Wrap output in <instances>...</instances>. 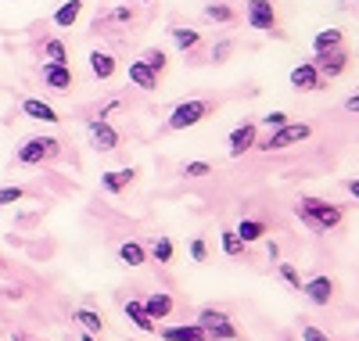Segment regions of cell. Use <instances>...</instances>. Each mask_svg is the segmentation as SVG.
Segmentation results:
<instances>
[{"label": "cell", "mask_w": 359, "mask_h": 341, "mask_svg": "<svg viewBox=\"0 0 359 341\" xmlns=\"http://www.w3.org/2000/svg\"><path fill=\"white\" fill-rule=\"evenodd\" d=\"M294 215L302 220V227H309L316 234H331L345 223V208L334 205V201H323V198H298Z\"/></svg>", "instance_id": "obj_1"}, {"label": "cell", "mask_w": 359, "mask_h": 341, "mask_svg": "<svg viewBox=\"0 0 359 341\" xmlns=\"http://www.w3.org/2000/svg\"><path fill=\"white\" fill-rule=\"evenodd\" d=\"M212 112H216V101H208V98H191V101H180V105L169 112V122H165V126H169L172 133H180V130H194L198 122H205Z\"/></svg>", "instance_id": "obj_2"}, {"label": "cell", "mask_w": 359, "mask_h": 341, "mask_svg": "<svg viewBox=\"0 0 359 341\" xmlns=\"http://www.w3.org/2000/svg\"><path fill=\"white\" fill-rule=\"evenodd\" d=\"M62 154V140L54 137H25L15 151V162L18 166H43V162H54Z\"/></svg>", "instance_id": "obj_3"}, {"label": "cell", "mask_w": 359, "mask_h": 341, "mask_svg": "<svg viewBox=\"0 0 359 341\" xmlns=\"http://www.w3.org/2000/svg\"><path fill=\"white\" fill-rule=\"evenodd\" d=\"M313 137V126L309 122H284L280 130H269L266 140H259L255 147L259 151H284V147H294V144H302Z\"/></svg>", "instance_id": "obj_4"}, {"label": "cell", "mask_w": 359, "mask_h": 341, "mask_svg": "<svg viewBox=\"0 0 359 341\" xmlns=\"http://www.w3.org/2000/svg\"><path fill=\"white\" fill-rule=\"evenodd\" d=\"M198 323L205 327L208 341H237L241 337L237 327H233V320H230V313H223V309H216V305H205L198 313Z\"/></svg>", "instance_id": "obj_5"}, {"label": "cell", "mask_w": 359, "mask_h": 341, "mask_svg": "<svg viewBox=\"0 0 359 341\" xmlns=\"http://www.w3.org/2000/svg\"><path fill=\"white\" fill-rule=\"evenodd\" d=\"M245 22L259 29V33H277V25H280L277 4L273 0H245Z\"/></svg>", "instance_id": "obj_6"}, {"label": "cell", "mask_w": 359, "mask_h": 341, "mask_svg": "<svg viewBox=\"0 0 359 341\" xmlns=\"http://www.w3.org/2000/svg\"><path fill=\"white\" fill-rule=\"evenodd\" d=\"M86 133H90V144H94L97 151H118V147H123V137H118L115 126L108 119H101V115L86 122Z\"/></svg>", "instance_id": "obj_7"}, {"label": "cell", "mask_w": 359, "mask_h": 341, "mask_svg": "<svg viewBox=\"0 0 359 341\" xmlns=\"http://www.w3.org/2000/svg\"><path fill=\"white\" fill-rule=\"evenodd\" d=\"M40 79H43V90H50V94H69V90L76 86V72L69 65H47L43 61Z\"/></svg>", "instance_id": "obj_8"}, {"label": "cell", "mask_w": 359, "mask_h": 341, "mask_svg": "<svg viewBox=\"0 0 359 341\" xmlns=\"http://www.w3.org/2000/svg\"><path fill=\"white\" fill-rule=\"evenodd\" d=\"M313 61H316V69H320V76H323L327 83H331V79H341V76L348 72V51H345V47L327 51V54H316Z\"/></svg>", "instance_id": "obj_9"}, {"label": "cell", "mask_w": 359, "mask_h": 341, "mask_svg": "<svg viewBox=\"0 0 359 341\" xmlns=\"http://www.w3.org/2000/svg\"><path fill=\"white\" fill-rule=\"evenodd\" d=\"M291 86H294V90H306V94H316V90L327 86V79L320 76L316 61H302V65L291 69Z\"/></svg>", "instance_id": "obj_10"}, {"label": "cell", "mask_w": 359, "mask_h": 341, "mask_svg": "<svg viewBox=\"0 0 359 341\" xmlns=\"http://www.w3.org/2000/svg\"><path fill=\"white\" fill-rule=\"evenodd\" d=\"M226 144H230V159H241L245 151H252L259 144V126H255V122H241V126L230 130Z\"/></svg>", "instance_id": "obj_11"}, {"label": "cell", "mask_w": 359, "mask_h": 341, "mask_svg": "<svg viewBox=\"0 0 359 341\" xmlns=\"http://www.w3.org/2000/svg\"><path fill=\"white\" fill-rule=\"evenodd\" d=\"M302 295H306L313 305H331V298H334V281H331V276H323V273H316V276H309V281L302 284Z\"/></svg>", "instance_id": "obj_12"}, {"label": "cell", "mask_w": 359, "mask_h": 341, "mask_svg": "<svg viewBox=\"0 0 359 341\" xmlns=\"http://www.w3.org/2000/svg\"><path fill=\"white\" fill-rule=\"evenodd\" d=\"M133 180H137V169H133V166H126V169H108V173H101V191L123 194Z\"/></svg>", "instance_id": "obj_13"}, {"label": "cell", "mask_w": 359, "mask_h": 341, "mask_svg": "<svg viewBox=\"0 0 359 341\" xmlns=\"http://www.w3.org/2000/svg\"><path fill=\"white\" fill-rule=\"evenodd\" d=\"M123 313H126V320L137 327V330H144V334H155L158 330V323L147 316V309H144V302L140 298H130L126 305H123Z\"/></svg>", "instance_id": "obj_14"}, {"label": "cell", "mask_w": 359, "mask_h": 341, "mask_svg": "<svg viewBox=\"0 0 359 341\" xmlns=\"http://www.w3.org/2000/svg\"><path fill=\"white\" fill-rule=\"evenodd\" d=\"M165 341H208V334H205V327L194 320V323H180V327H162L158 330Z\"/></svg>", "instance_id": "obj_15"}, {"label": "cell", "mask_w": 359, "mask_h": 341, "mask_svg": "<svg viewBox=\"0 0 359 341\" xmlns=\"http://www.w3.org/2000/svg\"><path fill=\"white\" fill-rule=\"evenodd\" d=\"M90 72H94V79L108 83V79L118 72V61H115V54H108V51H94V54H90Z\"/></svg>", "instance_id": "obj_16"}, {"label": "cell", "mask_w": 359, "mask_h": 341, "mask_svg": "<svg viewBox=\"0 0 359 341\" xmlns=\"http://www.w3.org/2000/svg\"><path fill=\"white\" fill-rule=\"evenodd\" d=\"M22 112H25L29 119H36V122H62L57 108L47 105V101H40V98H25V101H22Z\"/></svg>", "instance_id": "obj_17"}, {"label": "cell", "mask_w": 359, "mask_h": 341, "mask_svg": "<svg viewBox=\"0 0 359 341\" xmlns=\"http://www.w3.org/2000/svg\"><path fill=\"white\" fill-rule=\"evenodd\" d=\"M130 83L137 90H155L158 86V76L151 72V65H147L144 58H137V61H130Z\"/></svg>", "instance_id": "obj_18"}, {"label": "cell", "mask_w": 359, "mask_h": 341, "mask_svg": "<svg viewBox=\"0 0 359 341\" xmlns=\"http://www.w3.org/2000/svg\"><path fill=\"white\" fill-rule=\"evenodd\" d=\"M172 295L169 291H155V295H147L144 298V309H147V316H151V320H165L169 313H172Z\"/></svg>", "instance_id": "obj_19"}, {"label": "cell", "mask_w": 359, "mask_h": 341, "mask_svg": "<svg viewBox=\"0 0 359 341\" xmlns=\"http://www.w3.org/2000/svg\"><path fill=\"white\" fill-rule=\"evenodd\" d=\"M169 36H172V44L184 51V54H194L201 47V33H198V29H187V25H172Z\"/></svg>", "instance_id": "obj_20"}, {"label": "cell", "mask_w": 359, "mask_h": 341, "mask_svg": "<svg viewBox=\"0 0 359 341\" xmlns=\"http://www.w3.org/2000/svg\"><path fill=\"white\" fill-rule=\"evenodd\" d=\"M338 47H345L341 29H323V33L313 36V54H327V51H338Z\"/></svg>", "instance_id": "obj_21"}, {"label": "cell", "mask_w": 359, "mask_h": 341, "mask_svg": "<svg viewBox=\"0 0 359 341\" xmlns=\"http://www.w3.org/2000/svg\"><path fill=\"white\" fill-rule=\"evenodd\" d=\"M79 15H83V0H65V4L54 11V25L57 29H69V25L79 22Z\"/></svg>", "instance_id": "obj_22"}, {"label": "cell", "mask_w": 359, "mask_h": 341, "mask_svg": "<svg viewBox=\"0 0 359 341\" xmlns=\"http://www.w3.org/2000/svg\"><path fill=\"white\" fill-rule=\"evenodd\" d=\"M233 230H237V237H241L245 244H255V241H262V237L269 234V227H266L262 220H241Z\"/></svg>", "instance_id": "obj_23"}, {"label": "cell", "mask_w": 359, "mask_h": 341, "mask_svg": "<svg viewBox=\"0 0 359 341\" xmlns=\"http://www.w3.org/2000/svg\"><path fill=\"white\" fill-rule=\"evenodd\" d=\"M43 61H47V65H69V47L57 36L43 40Z\"/></svg>", "instance_id": "obj_24"}, {"label": "cell", "mask_w": 359, "mask_h": 341, "mask_svg": "<svg viewBox=\"0 0 359 341\" xmlns=\"http://www.w3.org/2000/svg\"><path fill=\"white\" fill-rule=\"evenodd\" d=\"M118 262H123V266H144V262H147V252H144V244H137V241H126V244H118Z\"/></svg>", "instance_id": "obj_25"}, {"label": "cell", "mask_w": 359, "mask_h": 341, "mask_svg": "<svg viewBox=\"0 0 359 341\" xmlns=\"http://www.w3.org/2000/svg\"><path fill=\"white\" fill-rule=\"evenodd\" d=\"M72 320H76L86 334H101V330H104V316H101V313H94V309H86V305H83V309H76V316H72Z\"/></svg>", "instance_id": "obj_26"}, {"label": "cell", "mask_w": 359, "mask_h": 341, "mask_svg": "<svg viewBox=\"0 0 359 341\" xmlns=\"http://www.w3.org/2000/svg\"><path fill=\"white\" fill-rule=\"evenodd\" d=\"M205 18H208V22H219V25H230L237 15H233L230 4H205Z\"/></svg>", "instance_id": "obj_27"}, {"label": "cell", "mask_w": 359, "mask_h": 341, "mask_svg": "<svg viewBox=\"0 0 359 341\" xmlns=\"http://www.w3.org/2000/svg\"><path fill=\"white\" fill-rule=\"evenodd\" d=\"M245 252V241L237 237V230H223V255H230V259H237Z\"/></svg>", "instance_id": "obj_28"}, {"label": "cell", "mask_w": 359, "mask_h": 341, "mask_svg": "<svg viewBox=\"0 0 359 341\" xmlns=\"http://www.w3.org/2000/svg\"><path fill=\"white\" fill-rule=\"evenodd\" d=\"M144 61L151 65V72H155V76H162V72H165V65H169V54H165V51H158V47H151V51H144Z\"/></svg>", "instance_id": "obj_29"}, {"label": "cell", "mask_w": 359, "mask_h": 341, "mask_svg": "<svg viewBox=\"0 0 359 341\" xmlns=\"http://www.w3.org/2000/svg\"><path fill=\"white\" fill-rule=\"evenodd\" d=\"M151 255H155V262H172V241L169 237H155V244H151Z\"/></svg>", "instance_id": "obj_30"}, {"label": "cell", "mask_w": 359, "mask_h": 341, "mask_svg": "<svg viewBox=\"0 0 359 341\" xmlns=\"http://www.w3.org/2000/svg\"><path fill=\"white\" fill-rule=\"evenodd\" d=\"M277 273H280V281H284L291 291H302V276H298V269H294L291 262H280V266H277Z\"/></svg>", "instance_id": "obj_31"}, {"label": "cell", "mask_w": 359, "mask_h": 341, "mask_svg": "<svg viewBox=\"0 0 359 341\" xmlns=\"http://www.w3.org/2000/svg\"><path fill=\"white\" fill-rule=\"evenodd\" d=\"M25 198L22 187H0V208H8V205H18Z\"/></svg>", "instance_id": "obj_32"}, {"label": "cell", "mask_w": 359, "mask_h": 341, "mask_svg": "<svg viewBox=\"0 0 359 341\" xmlns=\"http://www.w3.org/2000/svg\"><path fill=\"white\" fill-rule=\"evenodd\" d=\"M230 54H233V40H219V44L212 47V61H216V65H223Z\"/></svg>", "instance_id": "obj_33"}, {"label": "cell", "mask_w": 359, "mask_h": 341, "mask_svg": "<svg viewBox=\"0 0 359 341\" xmlns=\"http://www.w3.org/2000/svg\"><path fill=\"white\" fill-rule=\"evenodd\" d=\"M284 122H291L287 112H269V115H262V126H269V130H280Z\"/></svg>", "instance_id": "obj_34"}, {"label": "cell", "mask_w": 359, "mask_h": 341, "mask_svg": "<svg viewBox=\"0 0 359 341\" xmlns=\"http://www.w3.org/2000/svg\"><path fill=\"white\" fill-rule=\"evenodd\" d=\"M208 173H212V166H208V162H187V166H184V176H191V180L208 176Z\"/></svg>", "instance_id": "obj_35"}, {"label": "cell", "mask_w": 359, "mask_h": 341, "mask_svg": "<svg viewBox=\"0 0 359 341\" xmlns=\"http://www.w3.org/2000/svg\"><path fill=\"white\" fill-rule=\"evenodd\" d=\"M111 22H137V11L133 8H126V4H118V8H111Z\"/></svg>", "instance_id": "obj_36"}, {"label": "cell", "mask_w": 359, "mask_h": 341, "mask_svg": "<svg viewBox=\"0 0 359 341\" xmlns=\"http://www.w3.org/2000/svg\"><path fill=\"white\" fill-rule=\"evenodd\" d=\"M191 259H194V262H208V244H205L201 237L191 241Z\"/></svg>", "instance_id": "obj_37"}, {"label": "cell", "mask_w": 359, "mask_h": 341, "mask_svg": "<svg viewBox=\"0 0 359 341\" xmlns=\"http://www.w3.org/2000/svg\"><path fill=\"white\" fill-rule=\"evenodd\" d=\"M302 341H331V337H327L320 327H313V323H306L302 327Z\"/></svg>", "instance_id": "obj_38"}, {"label": "cell", "mask_w": 359, "mask_h": 341, "mask_svg": "<svg viewBox=\"0 0 359 341\" xmlns=\"http://www.w3.org/2000/svg\"><path fill=\"white\" fill-rule=\"evenodd\" d=\"M341 187H345V191L359 201V176H345V180H341Z\"/></svg>", "instance_id": "obj_39"}, {"label": "cell", "mask_w": 359, "mask_h": 341, "mask_svg": "<svg viewBox=\"0 0 359 341\" xmlns=\"http://www.w3.org/2000/svg\"><path fill=\"white\" fill-rule=\"evenodd\" d=\"M345 112L359 115V94H348V98H345Z\"/></svg>", "instance_id": "obj_40"}, {"label": "cell", "mask_w": 359, "mask_h": 341, "mask_svg": "<svg viewBox=\"0 0 359 341\" xmlns=\"http://www.w3.org/2000/svg\"><path fill=\"white\" fill-rule=\"evenodd\" d=\"M266 252H269V259L277 262V259H280V244H277V241H266Z\"/></svg>", "instance_id": "obj_41"}, {"label": "cell", "mask_w": 359, "mask_h": 341, "mask_svg": "<svg viewBox=\"0 0 359 341\" xmlns=\"http://www.w3.org/2000/svg\"><path fill=\"white\" fill-rule=\"evenodd\" d=\"M79 341H97V334H86V330H83V337H79Z\"/></svg>", "instance_id": "obj_42"}, {"label": "cell", "mask_w": 359, "mask_h": 341, "mask_svg": "<svg viewBox=\"0 0 359 341\" xmlns=\"http://www.w3.org/2000/svg\"><path fill=\"white\" fill-rule=\"evenodd\" d=\"M15 341H33V337H22V334H15Z\"/></svg>", "instance_id": "obj_43"}, {"label": "cell", "mask_w": 359, "mask_h": 341, "mask_svg": "<svg viewBox=\"0 0 359 341\" xmlns=\"http://www.w3.org/2000/svg\"><path fill=\"white\" fill-rule=\"evenodd\" d=\"M140 4H155V0H140Z\"/></svg>", "instance_id": "obj_44"}, {"label": "cell", "mask_w": 359, "mask_h": 341, "mask_svg": "<svg viewBox=\"0 0 359 341\" xmlns=\"http://www.w3.org/2000/svg\"><path fill=\"white\" fill-rule=\"evenodd\" d=\"M355 4H359V0H355Z\"/></svg>", "instance_id": "obj_45"}]
</instances>
